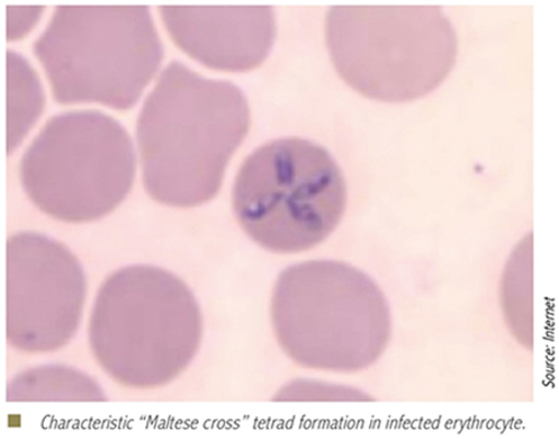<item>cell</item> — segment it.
Wrapping results in <instances>:
<instances>
[{
    "instance_id": "8fae6325",
    "label": "cell",
    "mask_w": 559,
    "mask_h": 439,
    "mask_svg": "<svg viewBox=\"0 0 559 439\" xmlns=\"http://www.w3.org/2000/svg\"><path fill=\"white\" fill-rule=\"evenodd\" d=\"M43 90L33 68L12 50L7 52V147L12 151L39 115Z\"/></svg>"
},
{
    "instance_id": "9c48e42d",
    "label": "cell",
    "mask_w": 559,
    "mask_h": 439,
    "mask_svg": "<svg viewBox=\"0 0 559 439\" xmlns=\"http://www.w3.org/2000/svg\"><path fill=\"white\" fill-rule=\"evenodd\" d=\"M159 9L178 47L213 69H254L266 59L276 37L275 13L270 5Z\"/></svg>"
},
{
    "instance_id": "30bf717a",
    "label": "cell",
    "mask_w": 559,
    "mask_h": 439,
    "mask_svg": "<svg viewBox=\"0 0 559 439\" xmlns=\"http://www.w3.org/2000/svg\"><path fill=\"white\" fill-rule=\"evenodd\" d=\"M9 402L106 401L103 389L87 375L71 367H34L16 376L7 390Z\"/></svg>"
},
{
    "instance_id": "7a4b0ae2",
    "label": "cell",
    "mask_w": 559,
    "mask_h": 439,
    "mask_svg": "<svg viewBox=\"0 0 559 439\" xmlns=\"http://www.w3.org/2000/svg\"><path fill=\"white\" fill-rule=\"evenodd\" d=\"M203 320L191 289L152 265H131L102 285L88 324L98 365L122 387L156 389L191 365L202 343Z\"/></svg>"
},
{
    "instance_id": "5b68a950",
    "label": "cell",
    "mask_w": 559,
    "mask_h": 439,
    "mask_svg": "<svg viewBox=\"0 0 559 439\" xmlns=\"http://www.w3.org/2000/svg\"><path fill=\"white\" fill-rule=\"evenodd\" d=\"M60 104L130 109L164 59L146 5H58L34 43Z\"/></svg>"
},
{
    "instance_id": "6da1fadb",
    "label": "cell",
    "mask_w": 559,
    "mask_h": 439,
    "mask_svg": "<svg viewBox=\"0 0 559 439\" xmlns=\"http://www.w3.org/2000/svg\"><path fill=\"white\" fill-rule=\"evenodd\" d=\"M249 127V104L240 87L169 62L138 121L147 193L173 207L211 201Z\"/></svg>"
},
{
    "instance_id": "3957f363",
    "label": "cell",
    "mask_w": 559,
    "mask_h": 439,
    "mask_svg": "<svg viewBox=\"0 0 559 439\" xmlns=\"http://www.w3.org/2000/svg\"><path fill=\"white\" fill-rule=\"evenodd\" d=\"M280 346L306 369L354 373L374 365L392 336L380 286L337 261L295 264L280 274L272 300Z\"/></svg>"
},
{
    "instance_id": "277c9868",
    "label": "cell",
    "mask_w": 559,
    "mask_h": 439,
    "mask_svg": "<svg viewBox=\"0 0 559 439\" xmlns=\"http://www.w3.org/2000/svg\"><path fill=\"white\" fill-rule=\"evenodd\" d=\"M326 43L340 76L385 103L430 94L457 58L454 25L439 5H333Z\"/></svg>"
},
{
    "instance_id": "ba28073f",
    "label": "cell",
    "mask_w": 559,
    "mask_h": 439,
    "mask_svg": "<svg viewBox=\"0 0 559 439\" xmlns=\"http://www.w3.org/2000/svg\"><path fill=\"white\" fill-rule=\"evenodd\" d=\"M5 335L28 354L59 351L78 333L86 280L78 258L58 240L16 233L5 250Z\"/></svg>"
},
{
    "instance_id": "52a82bcc",
    "label": "cell",
    "mask_w": 559,
    "mask_h": 439,
    "mask_svg": "<svg viewBox=\"0 0 559 439\" xmlns=\"http://www.w3.org/2000/svg\"><path fill=\"white\" fill-rule=\"evenodd\" d=\"M21 181L48 216L69 223L100 220L130 193L136 156L122 124L97 110L52 116L25 150Z\"/></svg>"
},
{
    "instance_id": "8992f818",
    "label": "cell",
    "mask_w": 559,
    "mask_h": 439,
    "mask_svg": "<svg viewBox=\"0 0 559 439\" xmlns=\"http://www.w3.org/2000/svg\"><path fill=\"white\" fill-rule=\"evenodd\" d=\"M233 207L247 235L274 253L294 254L326 240L344 217L347 185L328 149L310 140L264 143L241 165Z\"/></svg>"
}]
</instances>
